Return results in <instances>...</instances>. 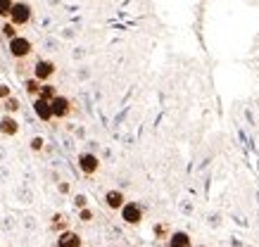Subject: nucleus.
I'll list each match as a JSON object with an SVG mask.
<instances>
[{
    "label": "nucleus",
    "instance_id": "obj_19",
    "mask_svg": "<svg viewBox=\"0 0 259 247\" xmlns=\"http://www.w3.org/2000/svg\"><path fill=\"white\" fill-rule=\"evenodd\" d=\"M29 145H31V150H33V152H40L43 147H46V140H43L40 136H33V138H31V143H29Z\"/></svg>",
    "mask_w": 259,
    "mask_h": 247
},
{
    "label": "nucleus",
    "instance_id": "obj_8",
    "mask_svg": "<svg viewBox=\"0 0 259 247\" xmlns=\"http://www.w3.org/2000/svg\"><path fill=\"white\" fill-rule=\"evenodd\" d=\"M31 107H33V114L38 117L40 121H50V119H55L53 117V105L48 103V100H43V97H36V100H31Z\"/></svg>",
    "mask_w": 259,
    "mask_h": 247
},
{
    "label": "nucleus",
    "instance_id": "obj_7",
    "mask_svg": "<svg viewBox=\"0 0 259 247\" xmlns=\"http://www.w3.org/2000/svg\"><path fill=\"white\" fill-rule=\"evenodd\" d=\"M17 133H19V121H17L12 114H3V119H0V136L15 138Z\"/></svg>",
    "mask_w": 259,
    "mask_h": 247
},
{
    "label": "nucleus",
    "instance_id": "obj_12",
    "mask_svg": "<svg viewBox=\"0 0 259 247\" xmlns=\"http://www.w3.org/2000/svg\"><path fill=\"white\" fill-rule=\"evenodd\" d=\"M166 247H193V242H190V235L186 231H174L171 235H169Z\"/></svg>",
    "mask_w": 259,
    "mask_h": 247
},
{
    "label": "nucleus",
    "instance_id": "obj_20",
    "mask_svg": "<svg viewBox=\"0 0 259 247\" xmlns=\"http://www.w3.org/2000/svg\"><path fill=\"white\" fill-rule=\"evenodd\" d=\"M79 221L88 223V221H93V209H79Z\"/></svg>",
    "mask_w": 259,
    "mask_h": 247
},
{
    "label": "nucleus",
    "instance_id": "obj_16",
    "mask_svg": "<svg viewBox=\"0 0 259 247\" xmlns=\"http://www.w3.org/2000/svg\"><path fill=\"white\" fill-rule=\"evenodd\" d=\"M0 33L5 36L8 40H15L17 36H19V31H17V26L12 24V22H3V26H0Z\"/></svg>",
    "mask_w": 259,
    "mask_h": 247
},
{
    "label": "nucleus",
    "instance_id": "obj_15",
    "mask_svg": "<svg viewBox=\"0 0 259 247\" xmlns=\"http://www.w3.org/2000/svg\"><path fill=\"white\" fill-rule=\"evenodd\" d=\"M57 95H60V93H57V88L53 86V83H43V88H40V97H43V100L53 103Z\"/></svg>",
    "mask_w": 259,
    "mask_h": 247
},
{
    "label": "nucleus",
    "instance_id": "obj_23",
    "mask_svg": "<svg viewBox=\"0 0 259 247\" xmlns=\"http://www.w3.org/2000/svg\"><path fill=\"white\" fill-rule=\"evenodd\" d=\"M57 190L62 192V195H67L71 188H69V183H67V181H60V183H57Z\"/></svg>",
    "mask_w": 259,
    "mask_h": 247
},
{
    "label": "nucleus",
    "instance_id": "obj_2",
    "mask_svg": "<svg viewBox=\"0 0 259 247\" xmlns=\"http://www.w3.org/2000/svg\"><path fill=\"white\" fill-rule=\"evenodd\" d=\"M33 53V43L29 38H24V36H17L15 40H10V55L15 57L17 62H22L26 57Z\"/></svg>",
    "mask_w": 259,
    "mask_h": 247
},
{
    "label": "nucleus",
    "instance_id": "obj_18",
    "mask_svg": "<svg viewBox=\"0 0 259 247\" xmlns=\"http://www.w3.org/2000/svg\"><path fill=\"white\" fill-rule=\"evenodd\" d=\"M155 235H157V238H166V240H169L171 231H169V226H166V223H155Z\"/></svg>",
    "mask_w": 259,
    "mask_h": 247
},
{
    "label": "nucleus",
    "instance_id": "obj_10",
    "mask_svg": "<svg viewBox=\"0 0 259 247\" xmlns=\"http://www.w3.org/2000/svg\"><path fill=\"white\" fill-rule=\"evenodd\" d=\"M105 205L112 209V212H121L126 205V197L121 190H107L105 192Z\"/></svg>",
    "mask_w": 259,
    "mask_h": 247
},
{
    "label": "nucleus",
    "instance_id": "obj_11",
    "mask_svg": "<svg viewBox=\"0 0 259 247\" xmlns=\"http://www.w3.org/2000/svg\"><path fill=\"white\" fill-rule=\"evenodd\" d=\"M50 231L53 233H64V231H71L69 228V216L62 214V212H55V214L50 216Z\"/></svg>",
    "mask_w": 259,
    "mask_h": 247
},
{
    "label": "nucleus",
    "instance_id": "obj_13",
    "mask_svg": "<svg viewBox=\"0 0 259 247\" xmlns=\"http://www.w3.org/2000/svg\"><path fill=\"white\" fill-rule=\"evenodd\" d=\"M24 88H26V93H29V97L31 100H36V97H40V88H43V83H40L38 79H24Z\"/></svg>",
    "mask_w": 259,
    "mask_h": 247
},
{
    "label": "nucleus",
    "instance_id": "obj_5",
    "mask_svg": "<svg viewBox=\"0 0 259 247\" xmlns=\"http://www.w3.org/2000/svg\"><path fill=\"white\" fill-rule=\"evenodd\" d=\"M79 169L86 176L98 174V169H100V160H98V155H93V152H81L79 155Z\"/></svg>",
    "mask_w": 259,
    "mask_h": 247
},
{
    "label": "nucleus",
    "instance_id": "obj_6",
    "mask_svg": "<svg viewBox=\"0 0 259 247\" xmlns=\"http://www.w3.org/2000/svg\"><path fill=\"white\" fill-rule=\"evenodd\" d=\"M50 105H53V117H55V119H67V117L71 114V100L69 97L57 95Z\"/></svg>",
    "mask_w": 259,
    "mask_h": 247
},
{
    "label": "nucleus",
    "instance_id": "obj_17",
    "mask_svg": "<svg viewBox=\"0 0 259 247\" xmlns=\"http://www.w3.org/2000/svg\"><path fill=\"white\" fill-rule=\"evenodd\" d=\"M15 8V0H0V19H10Z\"/></svg>",
    "mask_w": 259,
    "mask_h": 247
},
{
    "label": "nucleus",
    "instance_id": "obj_3",
    "mask_svg": "<svg viewBox=\"0 0 259 247\" xmlns=\"http://www.w3.org/2000/svg\"><path fill=\"white\" fill-rule=\"evenodd\" d=\"M57 67L55 62H50V60H38V62L33 64V79H38L40 83H50V79L55 76Z\"/></svg>",
    "mask_w": 259,
    "mask_h": 247
},
{
    "label": "nucleus",
    "instance_id": "obj_14",
    "mask_svg": "<svg viewBox=\"0 0 259 247\" xmlns=\"http://www.w3.org/2000/svg\"><path fill=\"white\" fill-rule=\"evenodd\" d=\"M19 110H22V103H19L15 95L8 97V100L3 103V112H5V114H12V117H15V112H19Z\"/></svg>",
    "mask_w": 259,
    "mask_h": 247
},
{
    "label": "nucleus",
    "instance_id": "obj_22",
    "mask_svg": "<svg viewBox=\"0 0 259 247\" xmlns=\"http://www.w3.org/2000/svg\"><path fill=\"white\" fill-rule=\"evenodd\" d=\"M8 97H12V90H10V86H5V83H0V103H5Z\"/></svg>",
    "mask_w": 259,
    "mask_h": 247
},
{
    "label": "nucleus",
    "instance_id": "obj_25",
    "mask_svg": "<svg viewBox=\"0 0 259 247\" xmlns=\"http://www.w3.org/2000/svg\"><path fill=\"white\" fill-rule=\"evenodd\" d=\"M0 105H3V103H0Z\"/></svg>",
    "mask_w": 259,
    "mask_h": 247
},
{
    "label": "nucleus",
    "instance_id": "obj_1",
    "mask_svg": "<svg viewBox=\"0 0 259 247\" xmlns=\"http://www.w3.org/2000/svg\"><path fill=\"white\" fill-rule=\"evenodd\" d=\"M31 17H33V8H31V5H29V3H22V0H17L8 22H12V24L19 29V26L29 24V22H31Z\"/></svg>",
    "mask_w": 259,
    "mask_h": 247
},
{
    "label": "nucleus",
    "instance_id": "obj_24",
    "mask_svg": "<svg viewBox=\"0 0 259 247\" xmlns=\"http://www.w3.org/2000/svg\"><path fill=\"white\" fill-rule=\"evenodd\" d=\"M197 247H202V245H197Z\"/></svg>",
    "mask_w": 259,
    "mask_h": 247
},
{
    "label": "nucleus",
    "instance_id": "obj_9",
    "mask_svg": "<svg viewBox=\"0 0 259 247\" xmlns=\"http://www.w3.org/2000/svg\"><path fill=\"white\" fill-rule=\"evenodd\" d=\"M55 247H83V240H81L79 233L64 231V233H60V235H57Z\"/></svg>",
    "mask_w": 259,
    "mask_h": 247
},
{
    "label": "nucleus",
    "instance_id": "obj_21",
    "mask_svg": "<svg viewBox=\"0 0 259 247\" xmlns=\"http://www.w3.org/2000/svg\"><path fill=\"white\" fill-rule=\"evenodd\" d=\"M74 207H76V209H86L88 207V197H86V195H76V197H74Z\"/></svg>",
    "mask_w": 259,
    "mask_h": 247
},
{
    "label": "nucleus",
    "instance_id": "obj_4",
    "mask_svg": "<svg viewBox=\"0 0 259 247\" xmlns=\"http://www.w3.org/2000/svg\"><path fill=\"white\" fill-rule=\"evenodd\" d=\"M121 219H124V223H128V226H138V223L143 221V207L138 202H126L124 209H121Z\"/></svg>",
    "mask_w": 259,
    "mask_h": 247
}]
</instances>
